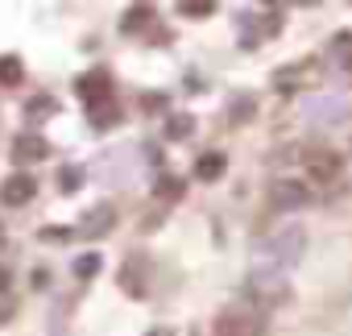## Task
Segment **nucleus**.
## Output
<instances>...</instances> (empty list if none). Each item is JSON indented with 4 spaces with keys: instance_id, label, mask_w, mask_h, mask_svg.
<instances>
[{
    "instance_id": "obj_1",
    "label": "nucleus",
    "mask_w": 352,
    "mask_h": 336,
    "mask_svg": "<svg viewBox=\"0 0 352 336\" xmlns=\"http://www.w3.org/2000/svg\"><path fill=\"white\" fill-rule=\"evenodd\" d=\"M249 295L257 299V307H261V311H270V307H278V303L290 295V286H286L282 270L265 262V266H257V270L249 274Z\"/></svg>"
},
{
    "instance_id": "obj_2",
    "label": "nucleus",
    "mask_w": 352,
    "mask_h": 336,
    "mask_svg": "<svg viewBox=\"0 0 352 336\" xmlns=\"http://www.w3.org/2000/svg\"><path fill=\"white\" fill-rule=\"evenodd\" d=\"M265 328H270V319L261 311H224V315H216L212 336H265Z\"/></svg>"
},
{
    "instance_id": "obj_3",
    "label": "nucleus",
    "mask_w": 352,
    "mask_h": 336,
    "mask_svg": "<svg viewBox=\"0 0 352 336\" xmlns=\"http://www.w3.org/2000/svg\"><path fill=\"white\" fill-rule=\"evenodd\" d=\"M120 291L133 295V299H145L149 295V253H129L124 266H120Z\"/></svg>"
},
{
    "instance_id": "obj_4",
    "label": "nucleus",
    "mask_w": 352,
    "mask_h": 336,
    "mask_svg": "<svg viewBox=\"0 0 352 336\" xmlns=\"http://www.w3.org/2000/svg\"><path fill=\"white\" fill-rule=\"evenodd\" d=\"M302 245H307V233L302 229H286V233H278L274 241H270V249H265V258H270V266H290V262H298L302 258Z\"/></svg>"
},
{
    "instance_id": "obj_5",
    "label": "nucleus",
    "mask_w": 352,
    "mask_h": 336,
    "mask_svg": "<svg viewBox=\"0 0 352 336\" xmlns=\"http://www.w3.org/2000/svg\"><path fill=\"white\" fill-rule=\"evenodd\" d=\"M302 171H307L311 183H331V179L340 175V154H331V149H311V154L302 158Z\"/></svg>"
},
{
    "instance_id": "obj_6",
    "label": "nucleus",
    "mask_w": 352,
    "mask_h": 336,
    "mask_svg": "<svg viewBox=\"0 0 352 336\" xmlns=\"http://www.w3.org/2000/svg\"><path fill=\"white\" fill-rule=\"evenodd\" d=\"M112 224H116V208H112V204H96L91 212H83V220H79L75 237H87V241H96V237L112 233Z\"/></svg>"
},
{
    "instance_id": "obj_7",
    "label": "nucleus",
    "mask_w": 352,
    "mask_h": 336,
    "mask_svg": "<svg viewBox=\"0 0 352 336\" xmlns=\"http://www.w3.org/2000/svg\"><path fill=\"white\" fill-rule=\"evenodd\" d=\"M307 200H311V191H307L302 183H294V179H278V183L270 187V204L282 208V212H294V208H302Z\"/></svg>"
},
{
    "instance_id": "obj_8",
    "label": "nucleus",
    "mask_w": 352,
    "mask_h": 336,
    "mask_svg": "<svg viewBox=\"0 0 352 336\" xmlns=\"http://www.w3.org/2000/svg\"><path fill=\"white\" fill-rule=\"evenodd\" d=\"M34 191H38L34 175H9L5 183H0V204H5V208H21V204L34 200Z\"/></svg>"
},
{
    "instance_id": "obj_9",
    "label": "nucleus",
    "mask_w": 352,
    "mask_h": 336,
    "mask_svg": "<svg viewBox=\"0 0 352 336\" xmlns=\"http://www.w3.org/2000/svg\"><path fill=\"white\" fill-rule=\"evenodd\" d=\"M79 96L87 100V108L112 100V75H108V71H87V75H79Z\"/></svg>"
},
{
    "instance_id": "obj_10",
    "label": "nucleus",
    "mask_w": 352,
    "mask_h": 336,
    "mask_svg": "<svg viewBox=\"0 0 352 336\" xmlns=\"http://www.w3.org/2000/svg\"><path fill=\"white\" fill-rule=\"evenodd\" d=\"M50 154V141L38 137V133H17L13 137V162L17 166H30V162H42Z\"/></svg>"
},
{
    "instance_id": "obj_11",
    "label": "nucleus",
    "mask_w": 352,
    "mask_h": 336,
    "mask_svg": "<svg viewBox=\"0 0 352 336\" xmlns=\"http://www.w3.org/2000/svg\"><path fill=\"white\" fill-rule=\"evenodd\" d=\"M224 171H228V158L220 149H208V154L195 158V179L199 183H216V179H224Z\"/></svg>"
},
{
    "instance_id": "obj_12",
    "label": "nucleus",
    "mask_w": 352,
    "mask_h": 336,
    "mask_svg": "<svg viewBox=\"0 0 352 336\" xmlns=\"http://www.w3.org/2000/svg\"><path fill=\"white\" fill-rule=\"evenodd\" d=\"M25 116H30L34 125H42V120H50V116H58V100L46 96V92H38L34 100H25Z\"/></svg>"
},
{
    "instance_id": "obj_13",
    "label": "nucleus",
    "mask_w": 352,
    "mask_h": 336,
    "mask_svg": "<svg viewBox=\"0 0 352 336\" xmlns=\"http://www.w3.org/2000/svg\"><path fill=\"white\" fill-rule=\"evenodd\" d=\"M25 79V63L17 54H0V87H17Z\"/></svg>"
},
{
    "instance_id": "obj_14",
    "label": "nucleus",
    "mask_w": 352,
    "mask_h": 336,
    "mask_svg": "<svg viewBox=\"0 0 352 336\" xmlns=\"http://www.w3.org/2000/svg\"><path fill=\"white\" fill-rule=\"evenodd\" d=\"M191 129H195V116H187V112L166 116V141H187V137H191Z\"/></svg>"
},
{
    "instance_id": "obj_15",
    "label": "nucleus",
    "mask_w": 352,
    "mask_h": 336,
    "mask_svg": "<svg viewBox=\"0 0 352 336\" xmlns=\"http://www.w3.org/2000/svg\"><path fill=\"white\" fill-rule=\"evenodd\" d=\"M153 200H162V204L183 200V179H179V175H162L157 187H153Z\"/></svg>"
},
{
    "instance_id": "obj_16",
    "label": "nucleus",
    "mask_w": 352,
    "mask_h": 336,
    "mask_svg": "<svg viewBox=\"0 0 352 336\" xmlns=\"http://www.w3.org/2000/svg\"><path fill=\"white\" fill-rule=\"evenodd\" d=\"M153 21V9L149 5H133L129 13H124V21H120V34H137V30H145Z\"/></svg>"
},
{
    "instance_id": "obj_17",
    "label": "nucleus",
    "mask_w": 352,
    "mask_h": 336,
    "mask_svg": "<svg viewBox=\"0 0 352 336\" xmlns=\"http://www.w3.org/2000/svg\"><path fill=\"white\" fill-rule=\"evenodd\" d=\"M116 120H120V108H116L112 100H104V104L91 108V129H112Z\"/></svg>"
},
{
    "instance_id": "obj_18",
    "label": "nucleus",
    "mask_w": 352,
    "mask_h": 336,
    "mask_svg": "<svg viewBox=\"0 0 352 336\" xmlns=\"http://www.w3.org/2000/svg\"><path fill=\"white\" fill-rule=\"evenodd\" d=\"M253 112H257V100H253V96H232V100H228V120L241 125V120H249Z\"/></svg>"
},
{
    "instance_id": "obj_19",
    "label": "nucleus",
    "mask_w": 352,
    "mask_h": 336,
    "mask_svg": "<svg viewBox=\"0 0 352 336\" xmlns=\"http://www.w3.org/2000/svg\"><path fill=\"white\" fill-rule=\"evenodd\" d=\"M274 87H278V92L302 87V67H282V71H274Z\"/></svg>"
},
{
    "instance_id": "obj_20",
    "label": "nucleus",
    "mask_w": 352,
    "mask_h": 336,
    "mask_svg": "<svg viewBox=\"0 0 352 336\" xmlns=\"http://www.w3.org/2000/svg\"><path fill=\"white\" fill-rule=\"evenodd\" d=\"M79 187H83V171H79V166H63V171H58V191L75 196Z\"/></svg>"
},
{
    "instance_id": "obj_21",
    "label": "nucleus",
    "mask_w": 352,
    "mask_h": 336,
    "mask_svg": "<svg viewBox=\"0 0 352 336\" xmlns=\"http://www.w3.org/2000/svg\"><path fill=\"white\" fill-rule=\"evenodd\" d=\"M100 266H104L100 253H83V258H75V274H79V278H96Z\"/></svg>"
},
{
    "instance_id": "obj_22",
    "label": "nucleus",
    "mask_w": 352,
    "mask_h": 336,
    "mask_svg": "<svg viewBox=\"0 0 352 336\" xmlns=\"http://www.w3.org/2000/svg\"><path fill=\"white\" fill-rule=\"evenodd\" d=\"M216 5H212V0H204V5H195V0H187V5H179V13L183 17H208Z\"/></svg>"
},
{
    "instance_id": "obj_23",
    "label": "nucleus",
    "mask_w": 352,
    "mask_h": 336,
    "mask_svg": "<svg viewBox=\"0 0 352 336\" xmlns=\"http://www.w3.org/2000/svg\"><path fill=\"white\" fill-rule=\"evenodd\" d=\"M38 237H42V241H71V237H75V229H42Z\"/></svg>"
},
{
    "instance_id": "obj_24",
    "label": "nucleus",
    "mask_w": 352,
    "mask_h": 336,
    "mask_svg": "<svg viewBox=\"0 0 352 336\" xmlns=\"http://www.w3.org/2000/svg\"><path fill=\"white\" fill-rule=\"evenodd\" d=\"M141 108L145 112H166V96H141Z\"/></svg>"
},
{
    "instance_id": "obj_25",
    "label": "nucleus",
    "mask_w": 352,
    "mask_h": 336,
    "mask_svg": "<svg viewBox=\"0 0 352 336\" xmlns=\"http://www.w3.org/2000/svg\"><path fill=\"white\" fill-rule=\"evenodd\" d=\"M30 282H34L38 291H42V286H50V270H42V266H38V270L30 274Z\"/></svg>"
},
{
    "instance_id": "obj_26",
    "label": "nucleus",
    "mask_w": 352,
    "mask_h": 336,
    "mask_svg": "<svg viewBox=\"0 0 352 336\" xmlns=\"http://www.w3.org/2000/svg\"><path fill=\"white\" fill-rule=\"evenodd\" d=\"M9 319H13V299L0 303V324H9Z\"/></svg>"
},
{
    "instance_id": "obj_27",
    "label": "nucleus",
    "mask_w": 352,
    "mask_h": 336,
    "mask_svg": "<svg viewBox=\"0 0 352 336\" xmlns=\"http://www.w3.org/2000/svg\"><path fill=\"white\" fill-rule=\"evenodd\" d=\"M9 282H13V274H9V266H0V295L9 291Z\"/></svg>"
},
{
    "instance_id": "obj_28",
    "label": "nucleus",
    "mask_w": 352,
    "mask_h": 336,
    "mask_svg": "<svg viewBox=\"0 0 352 336\" xmlns=\"http://www.w3.org/2000/svg\"><path fill=\"white\" fill-rule=\"evenodd\" d=\"M187 92H208V83H204L199 75H191V79H187Z\"/></svg>"
},
{
    "instance_id": "obj_29",
    "label": "nucleus",
    "mask_w": 352,
    "mask_h": 336,
    "mask_svg": "<svg viewBox=\"0 0 352 336\" xmlns=\"http://www.w3.org/2000/svg\"><path fill=\"white\" fill-rule=\"evenodd\" d=\"M145 336H174V332H170V328H149Z\"/></svg>"
},
{
    "instance_id": "obj_30",
    "label": "nucleus",
    "mask_w": 352,
    "mask_h": 336,
    "mask_svg": "<svg viewBox=\"0 0 352 336\" xmlns=\"http://www.w3.org/2000/svg\"><path fill=\"white\" fill-rule=\"evenodd\" d=\"M0 249H5V224H0Z\"/></svg>"
}]
</instances>
